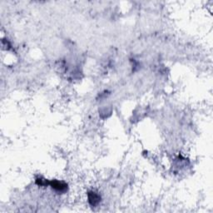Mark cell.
I'll use <instances>...</instances> for the list:
<instances>
[{
	"label": "cell",
	"mask_w": 213,
	"mask_h": 213,
	"mask_svg": "<svg viewBox=\"0 0 213 213\" xmlns=\"http://www.w3.org/2000/svg\"><path fill=\"white\" fill-rule=\"evenodd\" d=\"M51 186L52 187L54 188L55 190L58 191H64L67 189V185L63 183V182H58V181H54V182H51Z\"/></svg>",
	"instance_id": "cell-1"
},
{
	"label": "cell",
	"mask_w": 213,
	"mask_h": 213,
	"mask_svg": "<svg viewBox=\"0 0 213 213\" xmlns=\"http://www.w3.org/2000/svg\"><path fill=\"white\" fill-rule=\"evenodd\" d=\"M88 199H89L90 204L92 205V206H96V205L99 202V201H100L99 196H98L97 194L94 193V192H91V193L89 194Z\"/></svg>",
	"instance_id": "cell-2"
}]
</instances>
